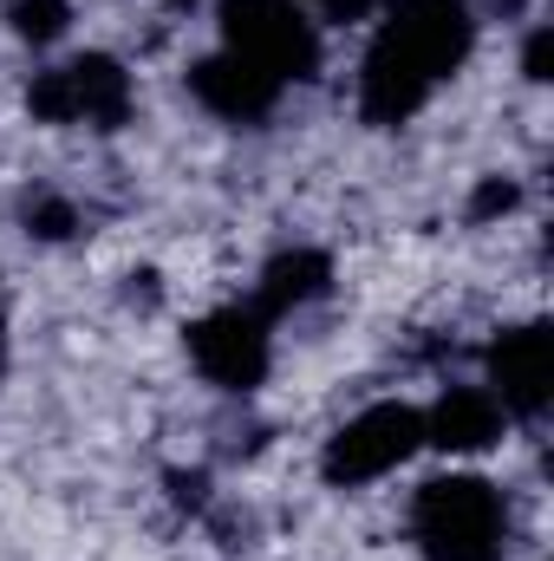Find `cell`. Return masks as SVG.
Segmentation results:
<instances>
[{
    "label": "cell",
    "mask_w": 554,
    "mask_h": 561,
    "mask_svg": "<svg viewBox=\"0 0 554 561\" xmlns=\"http://www.w3.org/2000/svg\"><path fill=\"white\" fill-rule=\"evenodd\" d=\"M170 7H196V0H170Z\"/></svg>",
    "instance_id": "ac0fdd59"
},
{
    "label": "cell",
    "mask_w": 554,
    "mask_h": 561,
    "mask_svg": "<svg viewBox=\"0 0 554 561\" xmlns=\"http://www.w3.org/2000/svg\"><path fill=\"white\" fill-rule=\"evenodd\" d=\"M0 379H7V300H0Z\"/></svg>",
    "instance_id": "2e32d148"
},
{
    "label": "cell",
    "mask_w": 554,
    "mask_h": 561,
    "mask_svg": "<svg viewBox=\"0 0 554 561\" xmlns=\"http://www.w3.org/2000/svg\"><path fill=\"white\" fill-rule=\"evenodd\" d=\"M509 431V412L483 392V386H450L430 412H424V444L450 450V457H476L489 444H503Z\"/></svg>",
    "instance_id": "9c48e42d"
},
{
    "label": "cell",
    "mask_w": 554,
    "mask_h": 561,
    "mask_svg": "<svg viewBox=\"0 0 554 561\" xmlns=\"http://www.w3.org/2000/svg\"><path fill=\"white\" fill-rule=\"evenodd\" d=\"M549 26H535V33H529V46H522V72H529V79H535V85H542V79H549Z\"/></svg>",
    "instance_id": "9a60e30c"
},
{
    "label": "cell",
    "mask_w": 554,
    "mask_h": 561,
    "mask_svg": "<svg viewBox=\"0 0 554 561\" xmlns=\"http://www.w3.org/2000/svg\"><path fill=\"white\" fill-rule=\"evenodd\" d=\"M489 379L483 392L509 412V419H542L554 399V333L549 320H529V327H503L489 340Z\"/></svg>",
    "instance_id": "52a82bcc"
},
{
    "label": "cell",
    "mask_w": 554,
    "mask_h": 561,
    "mask_svg": "<svg viewBox=\"0 0 554 561\" xmlns=\"http://www.w3.org/2000/svg\"><path fill=\"white\" fill-rule=\"evenodd\" d=\"M417 450H424V412L385 399V405H366L359 419H346L326 437L320 477H326L333 490H366V483L392 477L399 463H412Z\"/></svg>",
    "instance_id": "277c9868"
},
{
    "label": "cell",
    "mask_w": 554,
    "mask_h": 561,
    "mask_svg": "<svg viewBox=\"0 0 554 561\" xmlns=\"http://www.w3.org/2000/svg\"><path fill=\"white\" fill-rule=\"evenodd\" d=\"M412 542L424 561H503L509 556V503L476 470L430 477L412 496Z\"/></svg>",
    "instance_id": "7a4b0ae2"
},
{
    "label": "cell",
    "mask_w": 554,
    "mask_h": 561,
    "mask_svg": "<svg viewBox=\"0 0 554 561\" xmlns=\"http://www.w3.org/2000/svg\"><path fill=\"white\" fill-rule=\"evenodd\" d=\"M66 26H72V7L66 0H13V33L26 46H53Z\"/></svg>",
    "instance_id": "8fae6325"
},
{
    "label": "cell",
    "mask_w": 554,
    "mask_h": 561,
    "mask_svg": "<svg viewBox=\"0 0 554 561\" xmlns=\"http://www.w3.org/2000/svg\"><path fill=\"white\" fill-rule=\"evenodd\" d=\"M189 99H196L209 118H222V125H262L280 105V85L268 72H255L249 59H235V53L216 46L209 59L189 66Z\"/></svg>",
    "instance_id": "ba28073f"
},
{
    "label": "cell",
    "mask_w": 554,
    "mask_h": 561,
    "mask_svg": "<svg viewBox=\"0 0 554 561\" xmlns=\"http://www.w3.org/2000/svg\"><path fill=\"white\" fill-rule=\"evenodd\" d=\"M300 7H307L313 20H366L379 0H300Z\"/></svg>",
    "instance_id": "5bb4252c"
},
{
    "label": "cell",
    "mask_w": 554,
    "mask_h": 561,
    "mask_svg": "<svg viewBox=\"0 0 554 561\" xmlns=\"http://www.w3.org/2000/svg\"><path fill=\"white\" fill-rule=\"evenodd\" d=\"M516 203H522V196H516V183H503V176H489V183L476 190V203H470V216H476V222H489V216H509Z\"/></svg>",
    "instance_id": "4fadbf2b"
},
{
    "label": "cell",
    "mask_w": 554,
    "mask_h": 561,
    "mask_svg": "<svg viewBox=\"0 0 554 561\" xmlns=\"http://www.w3.org/2000/svg\"><path fill=\"white\" fill-rule=\"evenodd\" d=\"M470 53H476V0H392L359 66V118L379 131L412 125L463 72Z\"/></svg>",
    "instance_id": "6da1fadb"
},
{
    "label": "cell",
    "mask_w": 554,
    "mask_h": 561,
    "mask_svg": "<svg viewBox=\"0 0 554 561\" xmlns=\"http://www.w3.org/2000/svg\"><path fill=\"white\" fill-rule=\"evenodd\" d=\"M496 7H503V13H522V0H496Z\"/></svg>",
    "instance_id": "e0dca14e"
},
{
    "label": "cell",
    "mask_w": 554,
    "mask_h": 561,
    "mask_svg": "<svg viewBox=\"0 0 554 561\" xmlns=\"http://www.w3.org/2000/svg\"><path fill=\"white\" fill-rule=\"evenodd\" d=\"M189 359L222 392H255L275 366V320L255 300H229L189 327Z\"/></svg>",
    "instance_id": "8992f818"
},
{
    "label": "cell",
    "mask_w": 554,
    "mask_h": 561,
    "mask_svg": "<svg viewBox=\"0 0 554 561\" xmlns=\"http://www.w3.org/2000/svg\"><path fill=\"white\" fill-rule=\"evenodd\" d=\"M26 229H33L39 242H66V236L79 229V216H72L66 196H33V203H26Z\"/></svg>",
    "instance_id": "7c38bea8"
},
{
    "label": "cell",
    "mask_w": 554,
    "mask_h": 561,
    "mask_svg": "<svg viewBox=\"0 0 554 561\" xmlns=\"http://www.w3.org/2000/svg\"><path fill=\"white\" fill-rule=\"evenodd\" d=\"M216 26H222V53L268 72L280 92L320 79L326 46H320V20L300 0H216Z\"/></svg>",
    "instance_id": "3957f363"
},
{
    "label": "cell",
    "mask_w": 554,
    "mask_h": 561,
    "mask_svg": "<svg viewBox=\"0 0 554 561\" xmlns=\"http://www.w3.org/2000/svg\"><path fill=\"white\" fill-rule=\"evenodd\" d=\"M326 287H333V262H326L320 249H280L275 262L262 268V280H255L249 300H255L268 320H287V313L326 300Z\"/></svg>",
    "instance_id": "30bf717a"
},
{
    "label": "cell",
    "mask_w": 554,
    "mask_h": 561,
    "mask_svg": "<svg viewBox=\"0 0 554 561\" xmlns=\"http://www.w3.org/2000/svg\"><path fill=\"white\" fill-rule=\"evenodd\" d=\"M26 112L39 125H92V131H118L131 118V72L112 53H79L66 66H46L26 85Z\"/></svg>",
    "instance_id": "5b68a950"
}]
</instances>
